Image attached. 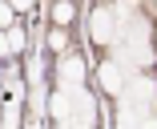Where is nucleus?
<instances>
[{
    "instance_id": "1",
    "label": "nucleus",
    "mask_w": 157,
    "mask_h": 129,
    "mask_svg": "<svg viewBox=\"0 0 157 129\" xmlns=\"http://www.w3.org/2000/svg\"><path fill=\"white\" fill-rule=\"evenodd\" d=\"M93 41H97V45H109L113 41V12L109 8H97V12H93Z\"/></svg>"
},
{
    "instance_id": "3",
    "label": "nucleus",
    "mask_w": 157,
    "mask_h": 129,
    "mask_svg": "<svg viewBox=\"0 0 157 129\" xmlns=\"http://www.w3.org/2000/svg\"><path fill=\"white\" fill-rule=\"evenodd\" d=\"M48 49H65V32H60V28L48 32Z\"/></svg>"
},
{
    "instance_id": "6",
    "label": "nucleus",
    "mask_w": 157,
    "mask_h": 129,
    "mask_svg": "<svg viewBox=\"0 0 157 129\" xmlns=\"http://www.w3.org/2000/svg\"><path fill=\"white\" fill-rule=\"evenodd\" d=\"M0 24H4V28L12 24V8H8V4H0Z\"/></svg>"
},
{
    "instance_id": "5",
    "label": "nucleus",
    "mask_w": 157,
    "mask_h": 129,
    "mask_svg": "<svg viewBox=\"0 0 157 129\" xmlns=\"http://www.w3.org/2000/svg\"><path fill=\"white\" fill-rule=\"evenodd\" d=\"M8 8H16V12H28V8H33V0H8Z\"/></svg>"
},
{
    "instance_id": "4",
    "label": "nucleus",
    "mask_w": 157,
    "mask_h": 129,
    "mask_svg": "<svg viewBox=\"0 0 157 129\" xmlns=\"http://www.w3.org/2000/svg\"><path fill=\"white\" fill-rule=\"evenodd\" d=\"M56 20L69 24V20H73V4H56Z\"/></svg>"
},
{
    "instance_id": "2",
    "label": "nucleus",
    "mask_w": 157,
    "mask_h": 129,
    "mask_svg": "<svg viewBox=\"0 0 157 129\" xmlns=\"http://www.w3.org/2000/svg\"><path fill=\"white\" fill-rule=\"evenodd\" d=\"M97 77H101V89H105V93H121V69H117L113 61L101 64V73H97Z\"/></svg>"
}]
</instances>
